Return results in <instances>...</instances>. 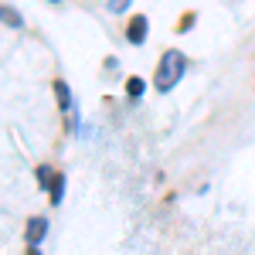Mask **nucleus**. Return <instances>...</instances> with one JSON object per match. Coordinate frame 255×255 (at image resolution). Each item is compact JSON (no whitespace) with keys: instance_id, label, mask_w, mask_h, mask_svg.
Returning a JSON list of instances; mask_svg holds the SVG:
<instances>
[{"instance_id":"1a4fd4ad","label":"nucleus","mask_w":255,"mask_h":255,"mask_svg":"<svg viewBox=\"0 0 255 255\" xmlns=\"http://www.w3.org/2000/svg\"><path fill=\"white\" fill-rule=\"evenodd\" d=\"M126 7H129V0H113V3H109V10H113V14H123Z\"/></svg>"},{"instance_id":"0eeeda50","label":"nucleus","mask_w":255,"mask_h":255,"mask_svg":"<svg viewBox=\"0 0 255 255\" xmlns=\"http://www.w3.org/2000/svg\"><path fill=\"white\" fill-rule=\"evenodd\" d=\"M143 89H146V82L139 79V75H129V79H126V96H129V99H139V96H143Z\"/></svg>"},{"instance_id":"9d476101","label":"nucleus","mask_w":255,"mask_h":255,"mask_svg":"<svg viewBox=\"0 0 255 255\" xmlns=\"http://www.w3.org/2000/svg\"><path fill=\"white\" fill-rule=\"evenodd\" d=\"M27 255H41V252H38V249H27Z\"/></svg>"},{"instance_id":"39448f33","label":"nucleus","mask_w":255,"mask_h":255,"mask_svg":"<svg viewBox=\"0 0 255 255\" xmlns=\"http://www.w3.org/2000/svg\"><path fill=\"white\" fill-rule=\"evenodd\" d=\"M61 194H65V174L58 170V174H55V180H51V187H48V201L58 208V204H61Z\"/></svg>"},{"instance_id":"f257e3e1","label":"nucleus","mask_w":255,"mask_h":255,"mask_svg":"<svg viewBox=\"0 0 255 255\" xmlns=\"http://www.w3.org/2000/svg\"><path fill=\"white\" fill-rule=\"evenodd\" d=\"M184 72H187V58H184V51H167V55L160 58V65H157V79H153V85H157L160 92H170L177 82H180Z\"/></svg>"},{"instance_id":"423d86ee","label":"nucleus","mask_w":255,"mask_h":255,"mask_svg":"<svg viewBox=\"0 0 255 255\" xmlns=\"http://www.w3.org/2000/svg\"><path fill=\"white\" fill-rule=\"evenodd\" d=\"M0 20H3V24H10L14 31H20V27H24V17H20L14 7H0Z\"/></svg>"},{"instance_id":"f03ea898","label":"nucleus","mask_w":255,"mask_h":255,"mask_svg":"<svg viewBox=\"0 0 255 255\" xmlns=\"http://www.w3.org/2000/svg\"><path fill=\"white\" fill-rule=\"evenodd\" d=\"M55 96H58L61 113L68 116V126H75V106H72V92H68V82L65 79H55Z\"/></svg>"},{"instance_id":"20e7f679","label":"nucleus","mask_w":255,"mask_h":255,"mask_svg":"<svg viewBox=\"0 0 255 255\" xmlns=\"http://www.w3.org/2000/svg\"><path fill=\"white\" fill-rule=\"evenodd\" d=\"M126 41H129V44H143V41H146V17H143V14L129 17V27H126Z\"/></svg>"},{"instance_id":"7ed1b4c3","label":"nucleus","mask_w":255,"mask_h":255,"mask_svg":"<svg viewBox=\"0 0 255 255\" xmlns=\"http://www.w3.org/2000/svg\"><path fill=\"white\" fill-rule=\"evenodd\" d=\"M44 235H48V221H44V218H31V221H27V228H24L27 249H38Z\"/></svg>"},{"instance_id":"6e6552de","label":"nucleus","mask_w":255,"mask_h":255,"mask_svg":"<svg viewBox=\"0 0 255 255\" xmlns=\"http://www.w3.org/2000/svg\"><path fill=\"white\" fill-rule=\"evenodd\" d=\"M51 180H55V174H51V167H38V184L48 191L51 187Z\"/></svg>"}]
</instances>
